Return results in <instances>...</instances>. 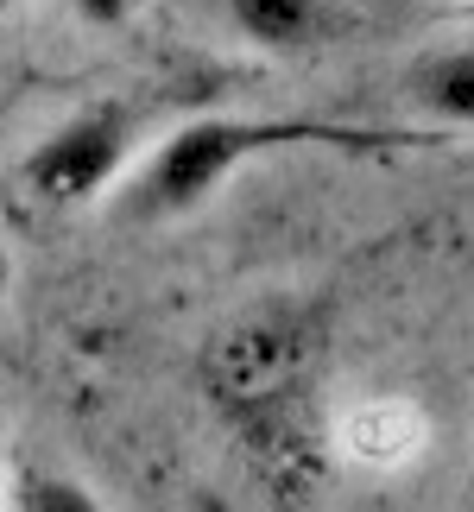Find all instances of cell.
Returning <instances> with one entry per match:
<instances>
[{
  "label": "cell",
  "mask_w": 474,
  "mask_h": 512,
  "mask_svg": "<svg viewBox=\"0 0 474 512\" xmlns=\"http://www.w3.org/2000/svg\"><path fill=\"white\" fill-rule=\"evenodd\" d=\"M430 140L437 133L310 121V114H190L184 127L152 140L146 159L121 177L114 215L121 222H177V215H196L253 159H272V152H291V146H329V152L367 159V152H405V146H430Z\"/></svg>",
  "instance_id": "1"
},
{
  "label": "cell",
  "mask_w": 474,
  "mask_h": 512,
  "mask_svg": "<svg viewBox=\"0 0 474 512\" xmlns=\"http://www.w3.org/2000/svg\"><path fill=\"white\" fill-rule=\"evenodd\" d=\"M140 133H146V108L127 95L76 108L70 121H57L26 159H19V184L38 209H89L121 184L140 159Z\"/></svg>",
  "instance_id": "2"
},
{
  "label": "cell",
  "mask_w": 474,
  "mask_h": 512,
  "mask_svg": "<svg viewBox=\"0 0 474 512\" xmlns=\"http://www.w3.org/2000/svg\"><path fill=\"white\" fill-rule=\"evenodd\" d=\"M215 7L234 26V38L260 57H316L342 32L335 0H215Z\"/></svg>",
  "instance_id": "3"
},
{
  "label": "cell",
  "mask_w": 474,
  "mask_h": 512,
  "mask_svg": "<svg viewBox=\"0 0 474 512\" xmlns=\"http://www.w3.org/2000/svg\"><path fill=\"white\" fill-rule=\"evenodd\" d=\"M405 89H411V108H418L437 133L474 127V38L443 45V51H424L418 64H411Z\"/></svg>",
  "instance_id": "4"
},
{
  "label": "cell",
  "mask_w": 474,
  "mask_h": 512,
  "mask_svg": "<svg viewBox=\"0 0 474 512\" xmlns=\"http://www.w3.org/2000/svg\"><path fill=\"white\" fill-rule=\"evenodd\" d=\"M418 443H424V418L405 399H373V405H361V411L342 418V449L354 462L392 468V462H405Z\"/></svg>",
  "instance_id": "5"
},
{
  "label": "cell",
  "mask_w": 474,
  "mask_h": 512,
  "mask_svg": "<svg viewBox=\"0 0 474 512\" xmlns=\"http://www.w3.org/2000/svg\"><path fill=\"white\" fill-rule=\"evenodd\" d=\"M7 506H19V512H102L108 500L95 494L83 475H70V468L26 462V468L7 481Z\"/></svg>",
  "instance_id": "6"
},
{
  "label": "cell",
  "mask_w": 474,
  "mask_h": 512,
  "mask_svg": "<svg viewBox=\"0 0 474 512\" xmlns=\"http://www.w3.org/2000/svg\"><path fill=\"white\" fill-rule=\"evenodd\" d=\"M70 7L83 13L95 32H121V26H133V19H140L146 0H70Z\"/></svg>",
  "instance_id": "7"
},
{
  "label": "cell",
  "mask_w": 474,
  "mask_h": 512,
  "mask_svg": "<svg viewBox=\"0 0 474 512\" xmlns=\"http://www.w3.org/2000/svg\"><path fill=\"white\" fill-rule=\"evenodd\" d=\"M7 481H13V456H7V418H0V506H7Z\"/></svg>",
  "instance_id": "8"
},
{
  "label": "cell",
  "mask_w": 474,
  "mask_h": 512,
  "mask_svg": "<svg viewBox=\"0 0 474 512\" xmlns=\"http://www.w3.org/2000/svg\"><path fill=\"white\" fill-rule=\"evenodd\" d=\"M7 285H13V253H7V241H0V298H7Z\"/></svg>",
  "instance_id": "9"
},
{
  "label": "cell",
  "mask_w": 474,
  "mask_h": 512,
  "mask_svg": "<svg viewBox=\"0 0 474 512\" xmlns=\"http://www.w3.org/2000/svg\"><path fill=\"white\" fill-rule=\"evenodd\" d=\"M7 7H13V0H0V26H7Z\"/></svg>",
  "instance_id": "10"
},
{
  "label": "cell",
  "mask_w": 474,
  "mask_h": 512,
  "mask_svg": "<svg viewBox=\"0 0 474 512\" xmlns=\"http://www.w3.org/2000/svg\"><path fill=\"white\" fill-rule=\"evenodd\" d=\"M468 500H474V468H468Z\"/></svg>",
  "instance_id": "11"
}]
</instances>
